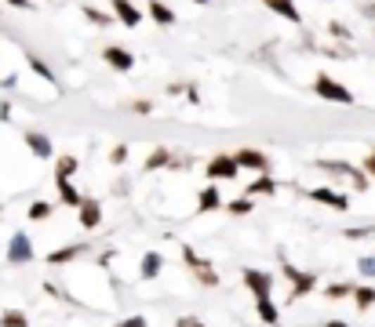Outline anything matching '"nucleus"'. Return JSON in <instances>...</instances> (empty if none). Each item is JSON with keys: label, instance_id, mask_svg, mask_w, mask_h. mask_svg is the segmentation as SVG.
<instances>
[{"label": "nucleus", "instance_id": "1", "mask_svg": "<svg viewBox=\"0 0 375 327\" xmlns=\"http://www.w3.org/2000/svg\"><path fill=\"white\" fill-rule=\"evenodd\" d=\"M179 251H182L186 269H190V276L201 283V288H219V283H222V276L215 273V266H212V262H208V258H204L193 244H182Z\"/></svg>", "mask_w": 375, "mask_h": 327}, {"label": "nucleus", "instance_id": "2", "mask_svg": "<svg viewBox=\"0 0 375 327\" xmlns=\"http://www.w3.org/2000/svg\"><path fill=\"white\" fill-rule=\"evenodd\" d=\"M281 273H284V280L291 283L284 305H291V302H299V298H306V295L317 291V273H306V269H299V266H291V262L284 258V251H281Z\"/></svg>", "mask_w": 375, "mask_h": 327}, {"label": "nucleus", "instance_id": "3", "mask_svg": "<svg viewBox=\"0 0 375 327\" xmlns=\"http://www.w3.org/2000/svg\"><path fill=\"white\" fill-rule=\"evenodd\" d=\"M314 91H317V98H324V102H336V105H353V91H350L346 84L331 80L328 73H317V77H314Z\"/></svg>", "mask_w": 375, "mask_h": 327}, {"label": "nucleus", "instance_id": "4", "mask_svg": "<svg viewBox=\"0 0 375 327\" xmlns=\"http://www.w3.org/2000/svg\"><path fill=\"white\" fill-rule=\"evenodd\" d=\"M314 167H321V171H331V174H339V179H346L357 193H364L368 189V174L361 171V167H353V164H346V160H314Z\"/></svg>", "mask_w": 375, "mask_h": 327}, {"label": "nucleus", "instance_id": "5", "mask_svg": "<svg viewBox=\"0 0 375 327\" xmlns=\"http://www.w3.org/2000/svg\"><path fill=\"white\" fill-rule=\"evenodd\" d=\"M204 174H208V182H234L237 174H241L237 157H234V153H215V157L208 160Z\"/></svg>", "mask_w": 375, "mask_h": 327}, {"label": "nucleus", "instance_id": "6", "mask_svg": "<svg viewBox=\"0 0 375 327\" xmlns=\"http://www.w3.org/2000/svg\"><path fill=\"white\" fill-rule=\"evenodd\" d=\"M241 280H244V288L252 291V298H274V283H277L274 273L248 266V269H241Z\"/></svg>", "mask_w": 375, "mask_h": 327}, {"label": "nucleus", "instance_id": "7", "mask_svg": "<svg viewBox=\"0 0 375 327\" xmlns=\"http://www.w3.org/2000/svg\"><path fill=\"white\" fill-rule=\"evenodd\" d=\"M37 258V251H33V240L18 229L11 240H8V266H30V262Z\"/></svg>", "mask_w": 375, "mask_h": 327}, {"label": "nucleus", "instance_id": "8", "mask_svg": "<svg viewBox=\"0 0 375 327\" xmlns=\"http://www.w3.org/2000/svg\"><path fill=\"white\" fill-rule=\"evenodd\" d=\"M306 196L314 204H324V207H331V211H350V196L346 193H336V189H328V186H317V189H306Z\"/></svg>", "mask_w": 375, "mask_h": 327}, {"label": "nucleus", "instance_id": "9", "mask_svg": "<svg viewBox=\"0 0 375 327\" xmlns=\"http://www.w3.org/2000/svg\"><path fill=\"white\" fill-rule=\"evenodd\" d=\"M84 255H91V244H66V248H55V251H48V266H70V262H77V258H84Z\"/></svg>", "mask_w": 375, "mask_h": 327}, {"label": "nucleus", "instance_id": "10", "mask_svg": "<svg viewBox=\"0 0 375 327\" xmlns=\"http://www.w3.org/2000/svg\"><path fill=\"white\" fill-rule=\"evenodd\" d=\"M77 222H80V229H98L102 226V204L95 200V196H84L80 200V207H77Z\"/></svg>", "mask_w": 375, "mask_h": 327}, {"label": "nucleus", "instance_id": "11", "mask_svg": "<svg viewBox=\"0 0 375 327\" xmlns=\"http://www.w3.org/2000/svg\"><path fill=\"white\" fill-rule=\"evenodd\" d=\"M23 142L30 146V153H33L37 160H55V149H51V139H48V135H40V131L26 127V131H23Z\"/></svg>", "mask_w": 375, "mask_h": 327}, {"label": "nucleus", "instance_id": "12", "mask_svg": "<svg viewBox=\"0 0 375 327\" xmlns=\"http://www.w3.org/2000/svg\"><path fill=\"white\" fill-rule=\"evenodd\" d=\"M234 157H237L241 171H252V174H266L269 171V157L259 153V149H241V153H234Z\"/></svg>", "mask_w": 375, "mask_h": 327}, {"label": "nucleus", "instance_id": "13", "mask_svg": "<svg viewBox=\"0 0 375 327\" xmlns=\"http://www.w3.org/2000/svg\"><path fill=\"white\" fill-rule=\"evenodd\" d=\"M110 8H113V18H117V22H124L128 30H135L139 22H142V11L132 4V0H110Z\"/></svg>", "mask_w": 375, "mask_h": 327}, {"label": "nucleus", "instance_id": "14", "mask_svg": "<svg viewBox=\"0 0 375 327\" xmlns=\"http://www.w3.org/2000/svg\"><path fill=\"white\" fill-rule=\"evenodd\" d=\"M164 273V255L160 251H146L139 258V280H157Z\"/></svg>", "mask_w": 375, "mask_h": 327}, {"label": "nucleus", "instance_id": "15", "mask_svg": "<svg viewBox=\"0 0 375 327\" xmlns=\"http://www.w3.org/2000/svg\"><path fill=\"white\" fill-rule=\"evenodd\" d=\"M102 58H106L117 73H128V70H135V55H132V51H124V48H117V44H110V48L102 51Z\"/></svg>", "mask_w": 375, "mask_h": 327}, {"label": "nucleus", "instance_id": "16", "mask_svg": "<svg viewBox=\"0 0 375 327\" xmlns=\"http://www.w3.org/2000/svg\"><path fill=\"white\" fill-rule=\"evenodd\" d=\"M55 186H58V204H66V207H80V200H84V193L77 189V182L73 179H55Z\"/></svg>", "mask_w": 375, "mask_h": 327}, {"label": "nucleus", "instance_id": "17", "mask_svg": "<svg viewBox=\"0 0 375 327\" xmlns=\"http://www.w3.org/2000/svg\"><path fill=\"white\" fill-rule=\"evenodd\" d=\"M219 207H222L219 186H204V189L197 193V214H212V211H219Z\"/></svg>", "mask_w": 375, "mask_h": 327}, {"label": "nucleus", "instance_id": "18", "mask_svg": "<svg viewBox=\"0 0 375 327\" xmlns=\"http://www.w3.org/2000/svg\"><path fill=\"white\" fill-rule=\"evenodd\" d=\"M255 316L266 323V327H277L281 323V309L274 298H255Z\"/></svg>", "mask_w": 375, "mask_h": 327}, {"label": "nucleus", "instance_id": "19", "mask_svg": "<svg viewBox=\"0 0 375 327\" xmlns=\"http://www.w3.org/2000/svg\"><path fill=\"white\" fill-rule=\"evenodd\" d=\"M266 8L274 11V15H281V18H288V22H303V11L295 8V0H266Z\"/></svg>", "mask_w": 375, "mask_h": 327}, {"label": "nucleus", "instance_id": "20", "mask_svg": "<svg viewBox=\"0 0 375 327\" xmlns=\"http://www.w3.org/2000/svg\"><path fill=\"white\" fill-rule=\"evenodd\" d=\"M274 193H277V182L269 179V174H255L252 186H244V196H252V200L255 196H274Z\"/></svg>", "mask_w": 375, "mask_h": 327}, {"label": "nucleus", "instance_id": "21", "mask_svg": "<svg viewBox=\"0 0 375 327\" xmlns=\"http://www.w3.org/2000/svg\"><path fill=\"white\" fill-rule=\"evenodd\" d=\"M353 305H357L361 313H368L371 305H375V288H368V283H353Z\"/></svg>", "mask_w": 375, "mask_h": 327}, {"label": "nucleus", "instance_id": "22", "mask_svg": "<svg viewBox=\"0 0 375 327\" xmlns=\"http://www.w3.org/2000/svg\"><path fill=\"white\" fill-rule=\"evenodd\" d=\"M226 207V214H234V218H244V214H255V200L252 196H237V200H230V204H222Z\"/></svg>", "mask_w": 375, "mask_h": 327}, {"label": "nucleus", "instance_id": "23", "mask_svg": "<svg viewBox=\"0 0 375 327\" xmlns=\"http://www.w3.org/2000/svg\"><path fill=\"white\" fill-rule=\"evenodd\" d=\"M150 18L157 22V26H172L175 22V11L168 4H160V0H150Z\"/></svg>", "mask_w": 375, "mask_h": 327}, {"label": "nucleus", "instance_id": "24", "mask_svg": "<svg viewBox=\"0 0 375 327\" xmlns=\"http://www.w3.org/2000/svg\"><path fill=\"white\" fill-rule=\"evenodd\" d=\"M77 167H80V160L70 157V153H66V157H55V179H73Z\"/></svg>", "mask_w": 375, "mask_h": 327}, {"label": "nucleus", "instance_id": "25", "mask_svg": "<svg viewBox=\"0 0 375 327\" xmlns=\"http://www.w3.org/2000/svg\"><path fill=\"white\" fill-rule=\"evenodd\" d=\"M172 164H175V157L168 149H153L150 160H146V171H160V167H172Z\"/></svg>", "mask_w": 375, "mask_h": 327}, {"label": "nucleus", "instance_id": "26", "mask_svg": "<svg viewBox=\"0 0 375 327\" xmlns=\"http://www.w3.org/2000/svg\"><path fill=\"white\" fill-rule=\"evenodd\" d=\"M51 211H55V207H51L48 200H33V204H30V211H26V218H30V222H48Z\"/></svg>", "mask_w": 375, "mask_h": 327}, {"label": "nucleus", "instance_id": "27", "mask_svg": "<svg viewBox=\"0 0 375 327\" xmlns=\"http://www.w3.org/2000/svg\"><path fill=\"white\" fill-rule=\"evenodd\" d=\"M0 327H30V316L23 309H4L0 313Z\"/></svg>", "mask_w": 375, "mask_h": 327}, {"label": "nucleus", "instance_id": "28", "mask_svg": "<svg viewBox=\"0 0 375 327\" xmlns=\"http://www.w3.org/2000/svg\"><path fill=\"white\" fill-rule=\"evenodd\" d=\"M350 295H353V283H346V280L328 283V288H324V298H328V302H339V298H350Z\"/></svg>", "mask_w": 375, "mask_h": 327}, {"label": "nucleus", "instance_id": "29", "mask_svg": "<svg viewBox=\"0 0 375 327\" xmlns=\"http://www.w3.org/2000/svg\"><path fill=\"white\" fill-rule=\"evenodd\" d=\"M26 62H30V70L40 77V80H48V84H55V73L48 70V62H40L37 55H26Z\"/></svg>", "mask_w": 375, "mask_h": 327}, {"label": "nucleus", "instance_id": "30", "mask_svg": "<svg viewBox=\"0 0 375 327\" xmlns=\"http://www.w3.org/2000/svg\"><path fill=\"white\" fill-rule=\"evenodd\" d=\"M84 18H88V22H95V26H110V22H113V11L106 15V11H98V8H91V4H88V8H84Z\"/></svg>", "mask_w": 375, "mask_h": 327}, {"label": "nucleus", "instance_id": "31", "mask_svg": "<svg viewBox=\"0 0 375 327\" xmlns=\"http://www.w3.org/2000/svg\"><path fill=\"white\" fill-rule=\"evenodd\" d=\"M357 273H361L364 280L375 276V255H361V258H357Z\"/></svg>", "mask_w": 375, "mask_h": 327}, {"label": "nucleus", "instance_id": "32", "mask_svg": "<svg viewBox=\"0 0 375 327\" xmlns=\"http://www.w3.org/2000/svg\"><path fill=\"white\" fill-rule=\"evenodd\" d=\"M343 236H346V240H371L375 229H371V226H353V229H346Z\"/></svg>", "mask_w": 375, "mask_h": 327}, {"label": "nucleus", "instance_id": "33", "mask_svg": "<svg viewBox=\"0 0 375 327\" xmlns=\"http://www.w3.org/2000/svg\"><path fill=\"white\" fill-rule=\"evenodd\" d=\"M113 327H150V320H146V316H139V313H135V316H124V320H117Z\"/></svg>", "mask_w": 375, "mask_h": 327}, {"label": "nucleus", "instance_id": "34", "mask_svg": "<svg viewBox=\"0 0 375 327\" xmlns=\"http://www.w3.org/2000/svg\"><path fill=\"white\" fill-rule=\"evenodd\" d=\"M124 160H128V146H113V153H110V164H124Z\"/></svg>", "mask_w": 375, "mask_h": 327}, {"label": "nucleus", "instance_id": "35", "mask_svg": "<svg viewBox=\"0 0 375 327\" xmlns=\"http://www.w3.org/2000/svg\"><path fill=\"white\" fill-rule=\"evenodd\" d=\"M361 171L368 174V179H375V149L368 153V157H364V164H361Z\"/></svg>", "mask_w": 375, "mask_h": 327}, {"label": "nucleus", "instance_id": "36", "mask_svg": "<svg viewBox=\"0 0 375 327\" xmlns=\"http://www.w3.org/2000/svg\"><path fill=\"white\" fill-rule=\"evenodd\" d=\"M175 327H208L204 320H197V316H179L175 320Z\"/></svg>", "mask_w": 375, "mask_h": 327}, {"label": "nucleus", "instance_id": "37", "mask_svg": "<svg viewBox=\"0 0 375 327\" xmlns=\"http://www.w3.org/2000/svg\"><path fill=\"white\" fill-rule=\"evenodd\" d=\"M132 113H153V102H132Z\"/></svg>", "mask_w": 375, "mask_h": 327}, {"label": "nucleus", "instance_id": "38", "mask_svg": "<svg viewBox=\"0 0 375 327\" xmlns=\"http://www.w3.org/2000/svg\"><path fill=\"white\" fill-rule=\"evenodd\" d=\"M11 8H18V11H33V0H8Z\"/></svg>", "mask_w": 375, "mask_h": 327}, {"label": "nucleus", "instance_id": "39", "mask_svg": "<svg viewBox=\"0 0 375 327\" xmlns=\"http://www.w3.org/2000/svg\"><path fill=\"white\" fill-rule=\"evenodd\" d=\"M0 120H11V102H8V98L0 102Z\"/></svg>", "mask_w": 375, "mask_h": 327}, {"label": "nucleus", "instance_id": "40", "mask_svg": "<svg viewBox=\"0 0 375 327\" xmlns=\"http://www.w3.org/2000/svg\"><path fill=\"white\" fill-rule=\"evenodd\" d=\"M324 327H357V323H346V320H328Z\"/></svg>", "mask_w": 375, "mask_h": 327}, {"label": "nucleus", "instance_id": "41", "mask_svg": "<svg viewBox=\"0 0 375 327\" xmlns=\"http://www.w3.org/2000/svg\"><path fill=\"white\" fill-rule=\"evenodd\" d=\"M364 11H368V18H375V4H368V8H364Z\"/></svg>", "mask_w": 375, "mask_h": 327}, {"label": "nucleus", "instance_id": "42", "mask_svg": "<svg viewBox=\"0 0 375 327\" xmlns=\"http://www.w3.org/2000/svg\"><path fill=\"white\" fill-rule=\"evenodd\" d=\"M0 218H4V204H0Z\"/></svg>", "mask_w": 375, "mask_h": 327}, {"label": "nucleus", "instance_id": "43", "mask_svg": "<svg viewBox=\"0 0 375 327\" xmlns=\"http://www.w3.org/2000/svg\"><path fill=\"white\" fill-rule=\"evenodd\" d=\"M197 4H208V0H197Z\"/></svg>", "mask_w": 375, "mask_h": 327}]
</instances>
